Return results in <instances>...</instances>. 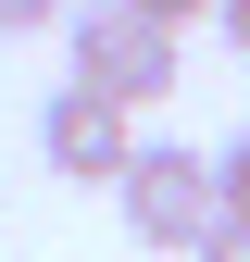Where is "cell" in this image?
Masks as SVG:
<instances>
[{"mask_svg":"<svg viewBox=\"0 0 250 262\" xmlns=\"http://www.w3.org/2000/svg\"><path fill=\"white\" fill-rule=\"evenodd\" d=\"M62 38H75V88H100V100H125V113L175 100V25L125 13V0H75Z\"/></svg>","mask_w":250,"mask_h":262,"instance_id":"2","label":"cell"},{"mask_svg":"<svg viewBox=\"0 0 250 262\" xmlns=\"http://www.w3.org/2000/svg\"><path fill=\"white\" fill-rule=\"evenodd\" d=\"M213 13H225V50L250 62V0H213Z\"/></svg>","mask_w":250,"mask_h":262,"instance_id":"8","label":"cell"},{"mask_svg":"<svg viewBox=\"0 0 250 262\" xmlns=\"http://www.w3.org/2000/svg\"><path fill=\"white\" fill-rule=\"evenodd\" d=\"M113 200H125V237H138L150 262H187L225 225V200H213V150H187V138H138V162L113 175Z\"/></svg>","mask_w":250,"mask_h":262,"instance_id":"1","label":"cell"},{"mask_svg":"<svg viewBox=\"0 0 250 262\" xmlns=\"http://www.w3.org/2000/svg\"><path fill=\"white\" fill-rule=\"evenodd\" d=\"M213 200H225V225H250V125L213 150Z\"/></svg>","mask_w":250,"mask_h":262,"instance_id":"4","label":"cell"},{"mask_svg":"<svg viewBox=\"0 0 250 262\" xmlns=\"http://www.w3.org/2000/svg\"><path fill=\"white\" fill-rule=\"evenodd\" d=\"M62 13H75V0H0V38H50Z\"/></svg>","mask_w":250,"mask_h":262,"instance_id":"5","label":"cell"},{"mask_svg":"<svg viewBox=\"0 0 250 262\" xmlns=\"http://www.w3.org/2000/svg\"><path fill=\"white\" fill-rule=\"evenodd\" d=\"M187 262H250V225H213V237L187 250Z\"/></svg>","mask_w":250,"mask_h":262,"instance_id":"6","label":"cell"},{"mask_svg":"<svg viewBox=\"0 0 250 262\" xmlns=\"http://www.w3.org/2000/svg\"><path fill=\"white\" fill-rule=\"evenodd\" d=\"M38 162H50L62 187H113L125 162H138V113H125V100H100V88H75V75H62L50 100H38Z\"/></svg>","mask_w":250,"mask_h":262,"instance_id":"3","label":"cell"},{"mask_svg":"<svg viewBox=\"0 0 250 262\" xmlns=\"http://www.w3.org/2000/svg\"><path fill=\"white\" fill-rule=\"evenodd\" d=\"M125 13H150V25H187V13H213V0H125Z\"/></svg>","mask_w":250,"mask_h":262,"instance_id":"7","label":"cell"}]
</instances>
